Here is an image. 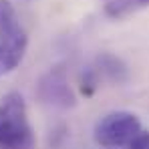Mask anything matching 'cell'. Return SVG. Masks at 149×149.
I'll use <instances>...</instances> for the list:
<instances>
[{
	"label": "cell",
	"instance_id": "1",
	"mask_svg": "<svg viewBox=\"0 0 149 149\" xmlns=\"http://www.w3.org/2000/svg\"><path fill=\"white\" fill-rule=\"evenodd\" d=\"M36 139L28 123L26 103L20 93L0 99V149H34Z\"/></svg>",
	"mask_w": 149,
	"mask_h": 149
},
{
	"label": "cell",
	"instance_id": "2",
	"mask_svg": "<svg viewBox=\"0 0 149 149\" xmlns=\"http://www.w3.org/2000/svg\"><path fill=\"white\" fill-rule=\"evenodd\" d=\"M28 36L20 24L16 8L0 0V77L12 73L24 58Z\"/></svg>",
	"mask_w": 149,
	"mask_h": 149
},
{
	"label": "cell",
	"instance_id": "3",
	"mask_svg": "<svg viewBox=\"0 0 149 149\" xmlns=\"http://www.w3.org/2000/svg\"><path fill=\"white\" fill-rule=\"evenodd\" d=\"M141 131V121L135 113L113 111L95 123L93 137L101 147H121L127 145Z\"/></svg>",
	"mask_w": 149,
	"mask_h": 149
},
{
	"label": "cell",
	"instance_id": "4",
	"mask_svg": "<svg viewBox=\"0 0 149 149\" xmlns=\"http://www.w3.org/2000/svg\"><path fill=\"white\" fill-rule=\"evenodd\" d=\"M36 97L42 105H49L54 109H73L77 105V97L69 85V77L63 65L49 69L38 79Z\"/></svg>",
	"mask_w": 149,
	"mask_h": 149
},
{
	"label": "cell",
	"instance_id": "5",
	"mask_svg": "<svg viewBox=\"0 0 149 149\" xmlns=\"http://www.w3.org/2000/svg\"><path fill=\"white\" fill-rule=\"evenodd\" d=\"M95 71L101 79L113 83V85H125L129 81V67L125 65L123 58L111 52H101L95 58Z\"/></svg>",
	"mask_w": 149,
	"mask_h": 149
},
{
	"label": "cell",
	"instance_id": "6",
	"mask_svg": "<svg viewBox=\"0 0 149 149\" xmlns=\"http://www.w3.org/2000/svg\"><path fill=\"white\" fill-rule=\"evenodd\" d=\"M147 4H149V0H109L105 4V12L111 18H121V16H127L133 10L143 8Z\"/></svg>",
	"mask_w": 149,
	"mask_h": 149
},
{
	"label": "cell",
	"instance_id": "7",
	"mask_svg": "<svg viewBox=\"0 0 149 149\" xmlns=\"http://www.w3.org/2000/svg\"><path fill=\"white\" fill-rule=\"evenodd\" d=\"M101 85V77L99 73L95 71V67H87L81 71V77H79V89L85 97H93L95 91L99 89Z\"/></svg>",
	"mask_w": 149,
	"mask_h": 149
},
{
	"label": "cell",
	"instance_id": "8",
	"mask_svg": "<svg viewBox=\"0 0 149 149\" xmlns=\"http://www.w3.org/2000/svg\"><path fill=\"white\" fill-rule=\"evenodd\" d=\"M127 145H129V149H149V133L139 131Z\"/></svg>",
	"mask_w": 149,
	"mask_h": 149
}]
</instances>
